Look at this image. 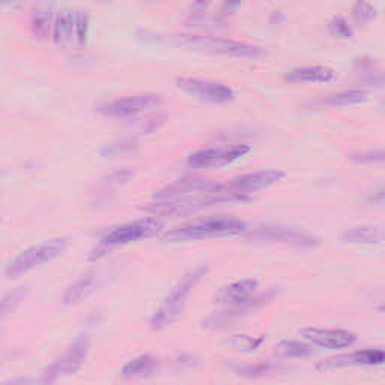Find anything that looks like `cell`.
Returning a JSON list of instances; mask_svg holds the SVG:
<instances>
[{"label": "cell", "instance_id": "obj_25", "mask_svg": "<svg viewBox=\"0 0 385 385\" xmlns=\"http://www.w3.org/2000/svg\"><path fill=\"white\" fill-rule=\"evenodd\" d=\"M87 34H89V15L83 11L74 13V29H72V39L79 47H83L87 41Z\"/></svg>", "mask_w": 385, "mask_h": 385}, {"label": "cell", "instance_id": "obj_34", "mask_svg": "<svg viewBox=\"0 0 385 385\" xmlns=\"http://www.w3.org/2000/svg\"><path fill=\"white\" fill-rule=\"evenodd\" d=\"M214 0H193L191 4V14H201L210 8Z\"/></svg>", "mask_w": 385, "mask_h": 385}, {"label": "cell", "instance_id": "obj_10", "mask_svg": "<svg viewBox=\"0 0 385 385\" xmlns=\"http://www.w3.org/2000/svg\"><path fill=\"white\" fill-rule=\"evenodd\" d=\"M87 352H89V339L82 336L46 370L44 381H54L61 377L74 375L84 365Z\"/></svg>", "mask_w": 385, "mask_h": 385}, {"label": "cell", "instance_id": "obj_32", "mask_svg": "<svg viewBox=\"0 0 385 385\" xmlns=\"http://www.w3.org/2000/svg\"><path fill=\"white\" fill-rule=\"evenodd\" d=\"M241 4H243V0H225L223 6L218 13V18L222 20L223 23H226V21L236 13V9L241 6Z\"/></svg>", "mask_w": 385, "mask_h": 385}, {"label": "cell", "instance_id": "obj_6", "mask_svg": "<svg viewBox=\"0 0 385 385\" xmlns=\"http://www.w3.org/2000/svg\"><path fill=\"white\" fill-rule=\"evenodd\" d=\"M70 241L67 238H54L46 243H41L37 246H32L27 250H25L9 263L6 267V276L8 277H20L23 274L29 272L42 263L50 262L61 256L62 253L68 248Z\"/></svg>", "mask_w": 385, "mask_h": 385}, {"label": "cell", "instance_id": "obj_19", "mask_svg": "<svg viewBox=\"0 0 385 385\" xmlns=\"http://www.w3.org/2000/svg\"><path fill=\"white\" fill-rule=\"evenodd\" d=\"M74 29V13L63 9L53 21V39L58 46L63 47L72 41Z\"/></svg>", "mask_w": 385, "mask_h": 385}, {"label": "cell", "instance_id": "obj_3", "mask_svg": "<svg viewBox=\"0 0 385 385\" xmlns=\"http://www.w3.org/2000/svg\"><path fill=\"white\" fill-rule=\"evenodd\" d=\"M246 230V223L238 218L215 217L175 227L169 232H164L161 239L166 241V243H189V241L239 235L244 234Z\"/></svg>", "mask_w": 385, "mask_h": 385}, {"label": "cell", "instance_id": "obj_7", "mask_svg": "<svg viewBox=\"0 0 385 385\" xmlns=\"http://www.w3.org/2000/svg\"><path fill=\"white\" fill-rule=\"evenodd\" d=\"M247 239L251 243H267V244H286L295 247H315L319 239L310 234L303 232L295 227L282 225L260 226L247 234Z\"/></svg>", "mask_w": 385, "mask_h": 385}, {"label": "cell", "instance_id": "obj_26", "mask_svg": "<svg viewBox=\"0 0 385 385\" xmlns=\"http://www.w3.org/2000/svg\"><path fill=\"white\" fill-rule=\"evenodd\" d=\"M352 15L360 25H367L377 18V8L367 0H357L352 8Z\"/></svg>", "mask_w": 385, "mask_h": 385}, {"label": "cell", "instance_id": "obj_2", "mask_svg": "<svg viewBox=\"0 0 385 385\" xmlns=\"http://www.w3.org/2000/svg\"><path fill=\"white\" fill-rule=\"evenodd\" d=\"M170 41L178 47H184L194 51L208 54H220V56L238 58V59H255L259 61L267 56V50L259 46H251L247 42L225 39L210 35L197 34H178L172 35Z\"/></svg>", "mask_w": 385, "mask_h": 385}, {"label": "cell", "instance_id": "obj_14", "mask_svg": "<svg viewBox=\"0 0 385 385\" xmlns=\"http://www.w3.org/2000/svg\"><path fill=\"white\" fill-rule=\"evenodd\" d=\"M256 292H258V282L247 279V280H241V282L223 286V288L215 294L214 300L217 304L238 307V305L247 304L253 296L256 295Z\"/></svg>", "mask_w": 385, "mask_h": 385}, {"label": "cell", "instance_id": "obj_23", "mask_svg": "<svg viewBox=\"0 0 385 385\" xmlns=\"http://www.w3.org/2000/svg\"><path fill=\"white\" fill-rule=\"evenodd\" d=\"M276 352L284 358H304L313 354V348L310 343L298 340H283L276 346Z\"/></svg>", "mask_w": 385, "mask_h": 385}, {"label": "cell", "instance_id": "obj_11", "mask_svg": "<svg viewBox=\"0 0 385 385\" xmlns=\"http://www.w3.org/2000/svg\"><path fill=\"white\" fill-rule=\"evenodd\" d=\"M250 152L247 145H234L227 148H210L197 151L189 157L187 164L191 169H208V168H222L226 164L234 163L243 158Z\"/></svg>", "mask_w": 385, "mask_h": 385}, {"label": "cell", "instance_id": "obj_24", "mask_svg": "<svg viewBox=\"0 0 385 385\" xmlns=\"http://www.w3.org/2000/svg\"><path fill=\"white\" fill-rule=\"evenodd\" d=\"M139 148L137 141L133 139H122L113 143H108L101 149V156L106 158H115V157H124L128 153L136 152Z\"/></svg>", "mask_w": 385, "mask_h": 385}, {"label": "cell", "instance_id": "obj_9", "mask_svg": "<svg viewBox=\"0 0 385 385\" xmlns=\"http://www.w3.org/2000/svg\"><path fill=\"white\" fill-rule=\"evenodd\" d=\"M163 103H164L163 95L156 92H145V94L119 98V100H115V101L103 103L98 106L96 110L106 118L124 119L130 116H136L151 108H157Z\"/></svg>", "mask_w": 385, "mask_h": 385}, {"label": "cell", "instance_id": "obj_30", "mask_svg": "<svg viewBox=\"0 0 385 385\" xmlns=\"http://www.w3.org/2000/svg\"><path fill=\"white\" fill-rule=\"evenodd\" d=\"M351 160L358 164H373V163H381L384 160V152L382 151H369V152H360V153H352Z\"/></svg>", "mask_w": 385, "mask_h": 385}, {"label": "cell", "instance_id": "obj_18", "mask_svg": "<svg viewBox=\"0 0 385 385\" xmlns=\"http://www.w3.org/2000/svg\"><path fill=\"white\" fill-rule=\"evenodd\" d=\"M157 367H158V361L156 357H152L149 354L140 355L127 362L122 369V377L128 379L151 377L152 373L157 370Z\"/></svg>", "mask_w": 385, "mask_h": 385}, {"label": "cell", "instance_id": "obj_4", "mask_svg": "<svg viewBox=\"0 0 385 385\" xmlns=\"http://www.w3.org/2000/svg\"><path fill=\"white\" fill-rule=\"evenodd\" d=\"M206 272H208V267L201 265L184 274V276L179 279V282L176 283L170 289V292L166 295V298L163 300L157 312L153 313L151 319L152 329H156L157 332V329L166 328L182 313L187 298H189V295L196 288V284L206 276Z\"/></svg>", "mask_w": 385, "mask_h": 385}, {"label": "cell", "instance_id": "obj_28", "mask_svg": "<svg viewBox=\"0 0 385 385\" xmlns=\"http://www.w3.org/2000/svg\"><path fill=\"white\" fill-rule=\"evenodd\" d=\"M27 291L25 288H20L14 292H9L0 298V316L8 315L11 310H14L15 307L26 298Z\"/></svg>", "mask_w": 385, "mask_h": 385}, {"label": "cell", "instance_id": "obj_20", "mask_svg": "<svg viewBox=\"0 0 385 385\" xmlns=\"http://www.w3.org/2000/svg\"><path fill=\"white\" fill-rule=\"evenodd\" d=\"M96 288V276L95 274H87L77 282H74L63 295V304L72 305L80 303L83 298H86L94 289Z\"/></svg>", "mask_w": 385, "mask_h": 385}, {"label": "cell", "instance_id": "obj_12", "mask_svg": "<svg viewBox=\"0 0 385 385\" xmlns=\"http://www.w3.org/2000/svg\"><path fill=\"white\" fill-rule=\"evenodd\" d=\"M385 360L382 349H365L351 352V354H339L328 357L316 365V370H334L343 367H358V366H381Z\"/></svg>", "mask_w": 385, "mask_h": 385}, {"label": "cell", "instance_id": "obj_1", "mask_svg": "<svg viewBox=\"0 0 385 385\" xmlns=\"http://www.w3.org/2000/svg\"><path fill=\"white\" fill-rule=\"evenodd\" d=\"M283 178L284 172L282 170H260L236 176V178L223 184H214L211 190L202 196L203 208L218 203L247 201L256 193L280 182Z\"/></svg>", "mask_w": 385, "mask_h": 385}, {"label": "cell", "instance_id": "obj_21", "mask_svg": "<svg viewBox=\"0 0 385 385\" xmlns=\"http://www.w3.org/2000/svg\"><path fill=\"white\" fill-rule=\"evenodd\" d=\"M53 15L51 9L46 5H38L30 18V30L35 38L46 39L50 35V30L53 26Z\"/></svg>", "mask_w": 385, "mask_h": 385}, {"label": "cell", "instance_id": "obj_16", "mask_svg": "<svg viewBox=\"0 0 385 385\" xmlns=\"http://www.w3.org/2000/svg\"><path fill=\"white\" fill-rule=\"evenodd\" d=\"M336 77L334 70L321 65H310V67L295 68L286 74L284 79L289 83H327Z\"/></svg>", "mask_w": 385, "mask_h": 385}, {"label": "cell", "instance_id": "obj_31", "mask_svg": "<svg viewBox=\"0 0 385 385\" xmlns=\"http://www.w3.org/2000/svg\"><path fill=\"white\" fill-rule=\"evenodd\" d=\"M262 343V339H251L248 336H235L232 340H230V345L235 346L236 349H253L255 351L259 345Z\"/></svg>", "mask_w": 385, "mask_h": 385}, {"label": "cell", "instance_id": "obj_13", "mask_svg": "<svg viewBox=\"0 0 385 385\" xmlns=\"http://www.w3.org/2000/svg\"><path fill=\"white\" fill-rule=\"evenodd\" d=\"M301 337L307 343L327 349H343L355 343L357 336L346 329H332V328H316L305 327L300 329Z\"/></svg>", "mask_w": 385, "mask_h": 385}, {"label": "cell", "instance_id": "obj_17", "mask_svg": "<svg viewBox=\"0 0 385 385\" xmlns=\"http://www.w3.org/2000/svg\"><path fill=\"white\" fill-rule=\"evenodd\" d=\"M384 232L381 226L361 225L348 229L342 235V241L349 244H381Z\"/></svg>", "mask_w": 385, "mask_h": 385}, {"label": "cell", "instance_id": "obj_8", "mask_svg": "<svg viewBox=\"0 0 385 385\" xmlns=\"http://www.w3.org/2000/svg\"><path fill=\"white\" fill-rule=\"evenodd\" d=\"M176 86L182 92L196 98V100L214 104H226L234 101L236 95L232 87L226 83L199 79V77H179V79H176Z\"/></svg>", "mask_w": 385, "mask_h": 385}, {"label": "cell", "instance_id": "obj_5", "mask_svg": "<svg viewBox=\"0 0 385 385\" xmlns=\"http://www.w3.org/2000/svg\"><path fill=\"white\" fill-rule=\"evenodd\" d=\"M161 229H163V223L158 218H153V217L140 218V220H136V222H130L125 225L116 226L104 235L101 243L98 244V247L94 250L91 259L92 260L100 259L101 256L106 255V253H108L115 247L127 246L139 239L151 238L153 235H157L158 232H161Z\"/></svg>", "mask_w": 385, "mask_h": 385}, {"label": "cell", "instance_id": "obj_22", "mask_svg": "<svg viewBox=\"0 0 385 385\" xmlns=\"http://www.w3.org/2000/svg\"><path fill=\"white\" fill-rule=\"evenodd\" d=\"M367 98H369L367 91L360 89V87H352V89L329 94L325 98V103L334 107H343V106H355L360 103H365Z\"/></svg>", "mask_w": 385, "mask_h": 385}, {"label": "cell", "instance_id": "obj_33", "mask_svg": "<svg viewBox=\"0 0 385 385\" xmlns=\"http://www.w3.org/2000/svg\"><path fill=\"white\" fill-rule=\"evenodd\" d=\"M274 367L271 365H265V362H262V365L258 366H248L243 370H239V375L244 377H262V375H268V373H272Z\"/></svg>", "mask_w": 385, "mask_h": 385}, {"label": "cell", "instance_id": "obj_15", "mask_svg": "<svg viewBox=\"0 0 385 385\" xmlns=\"http://www.w3.org/2000/svg\"><path fill=\"white\" fill-rule=\"evenodd\" d=\"M215 182L208 179H181L156 194V199H191V197L203 196L211 190Z\"/></svg>", "mask_w": 385, "mask_h": 385}, {"label": "cell", "instance_id": "obj_35", "mask_svg": "<svg viewBox=\"0 0 385 385\" xmlns=\"http://www.w3.org/2000/svg\"><path fill=\"white\" fill-rule=\"evenodd\" d=\"M369 201L373 202V203L382 205V203H384V189H379L378 193H375L373 196H370V197H369Z\"/></svg>", "mask_w": 385, "mask_h": 385}, {"label": "cell", "instance_id": "obj_29", "mask_svg": "<svg viewBox=\"0 0 385 385\" xmlns=\"http://www.w3.org/2000/svg\"><path fill=\"white\" fill-rule=\"evenodd\" d=\"M328 30L333 37L340 38V39L352 38V29L343 17H334L332 21H329Z\"/></svg>", "mask_w": 385, "mask_h": 385}, {"label": "cell", "instance_id": "obj_27", "mask_svg": "<svg viewBox=\"0 0 385 385\" xmlns=\"http://www.w3.org/2000/svg\"><path fill=\"white\" fill-rule=\"evenodd\" d=\"M134 178V170L131 169H118L112 173H108L106 178L103 179L101 185L104 187V190L108 189H118V187H122L128 184L131 179Z\"/></svg>", "mask_w": 385, "mask_h": 385}]
</instances>
